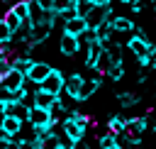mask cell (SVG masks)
I'll list each match as a JSON object with an SVG mask.
<instances>
[{
	"mask_svg": "<svg viewBox=\"0 0 156 149\" xmlns=\"http://www.w3.org/2000/svg\"><path fill=\"white\" fill-rule=\"evenodd\" d=\"M124 125H127V117H124V115H110V120H107V132L122 134V132H124Z\"/></svg>",
	"mask_w": 156,
	"mask_h": 149,
	"instance_id": "obj_17",
	"label": "cell"
},
{
	"mask_svg": "<svg viewBox=\"0 0 156 149\" xmlns=\"http://www.w3.org/2000/svg\"><path fill=\"white\" fill-rule=\"evenodd\" d=\"M112 66V61H110V56H107V51H102L100 56H98V61H95V66H93V71L95 73H107V68Z\"/></svg>",
	"mask_w": 156,
	"mask_h": 149,
	"instance_id": "obj_21",
	"label": "cell"
},
{
	"mask_svg": "<svg viewBox=\"0 0 156 149\" xmlns=\"http://www.w3.org/2000/svg\"><path fill=\"white\" fill-rule=\"evenodd\" d=\"M95 142H98V149H124V147L119 144L117 134H112V132H102Z\"/></svg>",
	"mask_w": 156,
	"mask_h": 149,
	"instance_id": "obj_14",
	"label": "cell"
},
{
	"mask_svg": "<svg viewBox=\"0 0 156 149\" xmlns=\"http://www.w3.org/2000/svg\"><path fill=\"white\" fill-rule=\"evenodd\" d=\"M24 2H27V0H24Z\"/></svg>",
	"mask_w": 156,
	"mask_h": 149,
	"instance_id": "obj_37",
	"label": "cell"
},
{
	"mask_svg": "<svg viewBox=\"0 0 156 149\" xmlns=\"http://www.w3.org/2000/svg\"><path fill=\"white\" fill-rule=\"evenodd\" d=\"M115 15H112V5H105V7H93L90 12H88V17H85V22H88V29H95V27H100L105 20H112Z\"/></svg>",
	"mask_w": 156,
	"mask_h": 149,
	"instance_id": "obj_3",
	"label": "cell"
},
{
	"mask_svg": "<svg viewBox=\"0 0 156 149\" xmlns=\"http://www.w3.org/2000/svg\"><path fill=\"white\" fill-rule=\"evenodd\" d=\"M51 68H54V66H51L49 61H37V59H34V64H32V68L27 71V76H24V78H27L29 83L39 85V83L49 76V71H51Z\"/></svg>",
	"mask_w": 156,
	"mask_h": 149,
	"instance_id": "obj_4",
	"label": "cell"
},
{
	"mask_svg": "<svg viewBox=\"0 0 156 149\" xmlns=\"http://www.w3.org/2000/svg\"><path fill=\"white\" fill-rule=\"evenodd\" d=\"M51 27L46 24V22H39V24H32V32H29V44L32 46H39V44H44L49 37H51Z\"/></svg>",
	"mask_w": 156,
	"mask_h": 149,
	"instance_id": "obj_7",
	"label": "cell"
},
{
	"mask_svg": "<svg viewBox=\"0 0 156 149\" xmlns=\"http://www.w3.org/2000/svg\"><path fill=\"white\" fill-rule=\"evenodd\" d=\"M63 81H66L63 71H61V68H51L49 76L39 83V90L51 93V95H61V93H63Z\"/></svg>",
	"mask_w": 156,
	"mask_h": 149,
	"instance_id": "obj_2",
	"label": "cell"
},
{
	"mask_svg": "<svg viewBox=\"0 0 156 149\" xmlns=\"http://www.w3.org/2000/svg\"><path fill=\"white\" fill-rule=\"evenodd\" d=\"M105 51H107V56H110V61H112V64H119V61H124V46H122V44L112 42L110 46H105Z\"/></svg>",
	"mask_w": 156,
	"mask_h": 149,
	"instance_id": "obj_18",
	"label": "cell"
},
{
	"mask_svg": "<svg viewBox=\"0 0 156 149\" xmlns=\"http://www.w3.org/2000/svg\"><path fill=\"white\" fill-rule=\"evenodd\" d=\"M80 85H83V76H80V73H71V76H66V81H63V93H61V95H66V98H71L73 103H78Z\"/></svg>",
	"mask_w": 156,
	"mask_h": 149,
	"instance_id": "obj_5",
	"label": "cell"
},
{
	"mask_svg": "<svg viewBox=\"0 0 156 149\" xmlns=\"http://www.w3.org/2000/svg\"><path fill=\"white\" fill-rule=\"evenodd\" d=\"M146 78H149V76H146V68H141V71L136 73V83H141V85H144V83H146Z\"/></svg>",
	"mask_w": 156,
	"mask_h": 149,
	"instance_id": "obj_31",
	"label": "cell"
},
{
	"mask_svg": "<svg viewBox=\"0 0 156 149\" xmlns=\"http://www.w3.org/2000/svg\"><path fill=\"white\" fill-rule=\"evenodd\" d=\"M58 127H61V137L76 144V142L85 139V134H88V127H90V122H76V120H68V117H63Z\"/></svg>",
	"mask_w": 156,
	"mask_h": 149,
	"instance_id": "obj_1",
	"label": "cell"
},
{
	"mask_svg": "<svg viewBox=\"0 0 156 149\" xmlns=\"http://www.w3.org/2000/svg\"><path fill=\"white\" fill-rule=\"evenodd\" d=\"M0 127L5 129L7 137H15V134H20V129H22V120H17L15 115H2Z\"/></svg>",
	"mask_w": 156,
	"mask_h": 149,
	"instance_id": "obj_13",
	"label": "cell"
},
{
	"mask_svg": "<svg viewBox=\"0 0 156 149\" xmlns=\"http://www.w3.org/2000/svg\"><path fill=\"white\" fill-rule=\"evenodd\" d=\"M27 5H29V22H32V24H39L41 17H44V10L39 7L37 0H27Z\"/></svg>",
	"mask_w": 156,
	"mask_h": 149,
	"instance_id": "obj_19",
	"label": "cell"
},
{
	"mask_svg": "<svg viewBox=\"0 0 156 149\" xmlns=\"http://www.w3.org/2000/svg\"><path fill=\"white\" fill-rule=\"evenodd\" d=\"M32 64H34L32 56H10V66H12L15 71H20L22 76H27V71L32 68Z\"/></svg>",
	"mask_w": 156,
	"mask_h": 149,
	"instance_id": "obj_16",
	"label": "cell"
},
{
	"mask_svg": "<svg viewBox=\"0 0 156 149\" xmlns=\"http://www.w3.org/2000/svg\"><path fill=\"white\" fill-rule=\"evenodd\" d=\"M10 68H12V66H10V59H0V78H2Z\"/></svg>",
	"mask_w": 156,
	"mask_h": 149,
	"instance_id": "obj_29",
	"label": "cell"
},
{
	"mask_svg": "<svg viewBox=\"0 0 156 149\" xmlns=\"http://www.w3.org/2000/svg\"><path fill=\"white\" fill-rule=\"evenodd\" d=\"M151 2V10H154V15H156V0H149Z\"/></svg>",
	"mask_w": 156,
	"mask_h": 149,
	"instance_id": "obj_34",
	"label": "cell"
},
{
	"mask_svg": "<svg viewBox=\"0 0 156 149\" xmlns=\"http://www.w3.org/2000/svg\"><path fill=\"white\" fill-rule=\"evenodd\" d=\"M7 100H12V90H7V88L0 83V103H7Z\"/></svg>",
	"mask_w": 156,
	"mask_h": 149,
	"instance_id": "obj_28",
	"label": "cell"
},
{
	"mask_svg": "<svg viewBox=\"0 0 156 149\" xmlns=\"http://www.w3.org/2000/svg\"><path fill=\"white\" fill-rule=\"evenodd\" d=\"M93 7H95V5H93L90 0H80V2H78V10H76V12H78V17H83V20H85V17H88V12H90Z\"/></svg>",
	"mask_w": 156,
	"mask_h": 149,
	"instance_id": "obj_26",
	"label": "cell"
},
{
	"mask_svg": "<svg viewBox=\"0 0 156 149\" xmlns=\"http://www.w3.org/2000/svg\"><path fill=\"white\" fill-rule=\"evenodd\" d=\"M78 49H80V42H78V37L61 34V39H58V51H61V56L71 59V56H76V54H78Z\"/></svg>",
	"mask_w": 156,
	"mask_h": 149,
	"instance_id": "obj_8",
	"label": "cell"
},
{
	"mask_svg": "<svg viewBox=\"0 0 156 149\" xmlns=\"http://www.w3.org/2000/svg\"><path fill=\"white\" fill-rule=\"evenodd\" d=\"M24 81H27V78H24L20 71H15V68H10V71L0 78V83H2L7 90H17V88H22V85H24Z\"/></svg>",
	"mask_w": 156,
	"mask_h": 149,
	"instance_id": "obj_12",
	"label": "cell"
},
{
	"mask_svg": "<svg viewBox=\"0 0 156 149\" xmlns=\"http://www.w3.org/2000/svg\"><path fill=\"white\" fill-rule=\"evenodd\" d=\"M117 103H119L122 107H132V105H136V103H139V95H136V93L124 90V93H117Z\"/></svg>",
	"mask_w": 156,
	"mask_h": 149,
	"instance_id": "obj_20",
	"label": "cell"
},
{
	"mask_svg": "<svg viewBox=\"0 0 156 149\" xmlns=\"http://www.w3.org/2000/svg\"><path fill=\"white\" fill-rule=\"evenodd\" d=\"M27 122L32 125V127H44V125H49L51 122V115H49V110L46 107H29V115H27Z\"/></svg>",
	"mask_w": 156,
	"mask_h": 149,
	"instance_id": "obj_9",
	"label": "cell"
},
{
	"mask_svg": "<svg viewBox=\"0 0 156 149\" xmlns=\"http://www.w3.org/2000/svg\"><path fill=\"white\" fill-rule=\"evenodd\" d=\"M10 10H12V12H15L17 17H20V22H22V20H29V5H27L24 0H20V2H15V5L10 7Z\"/></svg>",
	"mask_w": 156,
	"mask_h": 149,
	"instance_id": "obj_23",
	"label": "cell"
},
{
	"mask_svg": "<svg viewBox=\"0 0 156 149\" xmlns=\"http://www.w3.org/2000/svg\"><path fill=\"white\" fill-rule=\"evenodd\" d=\"M124 144H127V149H144L141 142H124Z\"/></svg>",
	"mask_w": 156,
	"mask_h": 149,
	"instance_id": "obj_32",
	"label": "cell"
},
{
	"mask_svg": "<svg viewBox=\"0 0 156 149\" xmlns=\"http://www.w3.org/2000/svg\"><path fill=\"white\" fill-rule=\"evenodd\" d=\"M17 147L20 149H37V142H24L22 139V142H17Z\"/></svg>",
	"mask_w": 156,
	"mask_h": 149,
	"instance_id": "obj_30",
	"label": "cell"
},
{
	"mask_svg": "<svg viewBox=\"0 0 156 149\" xmlns=\"http://www.w3.org/2000/svg\"><path fill=\"white\" fill-rule=\"evenodd\" d=\"M0 20H2V15H0Z\"/></svg>",
	"mask_w": 156,
	"mask_h": 149,
	"instance_id": "obj_36",
	"label": "cell"
},
{
	"mask_svg": "<svg viewBox=\"0 0 156 149\" xmlns=\"http://www.w3.org/2000/svg\"><path fill=\"white\" fill-rule=\"evenodd\" d=\"M88 29V22L83 17H71L63 22V34H71V37H80L83 32Z\"/></svg>",
	"mask_w": 156,
	"mask_h": 149,
	"instance_id": "obj_11",
	"label": "cell"
},
{
	"mask_svg": "<svg viewBox=\"0 0 156 149\" xmlns=\"http://www.w3.org/2000/svg\"><path fill=\"white\" fill-rule=\"evenodd\" d=\"M12 39H15V32H12L2 20H0V44H10Z\"/></svg>",
	"mask_w": 156,
	"mask_h": 149,
	"instance_id": "obj_25",
	"label": "cell"
},
{
	"mask_svg": "<svg viewBox=\"0 0 156 149\" xmlns=\"http://www.w3.org/2000/svg\"><path fill=\"white\" fill-rule=\"evenodd\" d=\"M54 98L56 95H51V93H44V90H39V85H37V90L32 93V105L34 107H51V103H54Z\"/></svg>",
	"mask_w": 156,
	"mask_h": 149,
	"instance_id": "obj_15",
	"label": "cell"
},
{
	"mask_svg": "<svg viewBox=\"0 0 156 149\" xmlns=\"http://www.w3.org/2000/svg\"><path fill=\"white\" fill-rule=\"evenodd\" d=\"M134 27H136V24H134L132 17H122V15H119V17H117V15L112 17V32H115V34H127V37H129V34L134 32Z\"/></svg>",
	"mask_w": 156,
	"mask_h": 149,
	"instance_id": "obj_10",
	"label": "cell"
},
{
	"mask_svg": "<svg viewBox=\"0 0 156 149\" xmlns=\"http://www.w3.org/2000/svg\"><path fill=\"white\" fill-rule=\"evenodd\" d=\"M129 12H132V15H141V12H144V2H141V0H132V2H129Z\"/></svg>",
	"mask_w": 156,
	"mask_h": 149,
	"instance_id": "obj_27",
	"label": "cell"
},
{
	"mask_svg": "<svg viewBox=\"0 0 156 149\" xmlns=\"http://www.w3.org/2000/svg\"><path fill=\"white\" fill-rule=\"evenodd\" d=\"M119 2H124V5H129V2H132V0H119Z\"/></svg>",
	"mask_w": 156,
	"mask_h": 149,
	"instance_id": "obj_35",
	"label": "cell"
},
{
	"mask_svg": "<svg viewBox=\"0 0 156 149\" xmlns=\"http://www.w3.org/2000/svg\"><path fill=\"white\" fill-rule=\"evenodd\" d=\"M2 22H5V24L12 29V32H17V29H20V24H22V22H20V17H17L12 10H7V12L2 15Z\"/></svg>",
	"mask_w": 156,
	"mask_h": 149,
	"instance_id": "obj_24",
	"label": "cell"
},
{
	"mask_svg": "<svg viewBox=\"0 0 156 149\" xmlns=\"http://www.w3.org/2000/svg\"><path fill=\"white\" fill-rule=\"evenodd\" d=\"M102 85V78H100V73H95L93 78H83V85H80V93H78V103H85V100H90L95 93H98V88Z\"/></svg>",
	"mask_w": 156,
	"mask_h": 149,
	"instance_id": "obj_6",
	"label": "cell"
},
{
	"mask_svg": "<svg viewBox=\"0 0 156 149\" xmlns=\"http://www.w3.org/2000/svg\"><path fill=\"white\" fill-rule=\"evenodd\" d=\"M7 139H10V137H7V134H5V129L0 127V142H7Z\"/></svg>",
	"mask_w": 156,
	"mask_h": 149,
	"instance_id": "obj_33",
	"label": "cell"
},
{
	"mask_svg": "<svg viewBox=\"0 0 156 149\" xmlns=\"http://www.w3.org/2000/svg\"><path fill=\"white\" fill-rule=\"evenodd\" d=\"M110 81H122L124 78V61H119V64H112L110 68H107V73H105Z\"/></svg>",
	"mask_w": 156,
	"mask_h": 149,
	"instance_id": "obj_22",
	"label": "cell"
}]
</instances>
